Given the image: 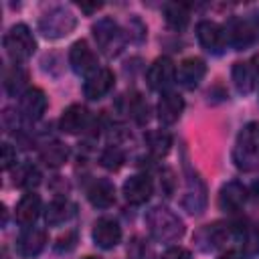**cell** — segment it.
<instances>
[{
    "mask_svg": "<svg viewBox=\"0 0 259 259\" xmlns=\"http://www.w3.org/2000/svg\"><path fill=\"white\" fill-rule=\"evenodd\" d=\"M77 24V18L73 16V12L65 6H55L49 12H45L38 20V30L42 32V36L47 38H63L67 34L73 32Z\"/></svg>",
    "mask_w": 259,
    "mask_h": 259,
    "instance_id": "obj_4",
    "label": "cell"
},
{
    "mask_svg": "<svg viewBox=\"0 0 259 259\" xmlns=\"http://www.w3.org/2000/svg\"><path fill=\"white\" fill-rule=\"evenodd\" d=\"M38 156L49 168H59L69 160V148L65 144H61V142H47L40 148Z\"/></svg>",
    "mask_w": 259,
    "mask_h": 259,
    "instance_id": "obj_25",
    "label": "cell"
},
{
    "mask_svg": "<svg viewBox=\"0 0 259 259\" xmlns=\"http://www.w3.org/2000/svg\"><path fill=\"white\" fill-rule=\"evenodd\" d=\"M4 49H6V55L14 63H20V61H26L32 57V53L36 49V40L26 24H14L4 34Z\"/></svg>",
    "mask_w": 259,
    "mask_h": 259,
    "instance_id": "obj_6",
    "label": "cell"
},
{
    "mask_svg": "<svg viewBox=\"0 0 259 259\" xmlns=\"http://www.w3.org/2000/svg\"><path fill=\"white\" fill-rule=\"evenodd\" d=\"M83 259H99V257H93V255H89V257H83Z\"/></svg>",
    "mask_w": 259,
    "mask_h": 259,
    "instance_id": "obj_42",
    "label": "cell"
},
{
    "mask_svg": "<svg viewBox=\"0 0 259 259\" xmlns=\"http://www.w3.org/2000/svg\"><path fill=\"white\" fill-rule=\"evenodd\" d=\"M245 200H247V188L241 182L231 180V182L223 184V188L219 192V206H221V210L237 212V210L243 208Z\"/></svg>",
    "mask_w": 259,
    "mask_h": 259,
    "instance_id": "obj_16",
    "label": "cell"
},
{
    "mask_svg": "<svg viewBox=\"0 0 259 259\" xmlns=\"http://www.w3.org/2000/svg\"><path fill=\"white\" fill-rule=\"evenodd\" d=\"M146 146L148 150L154 154V156H166L170 152V146H172V136L164 130H152L146 134Z\"/></svg>",
    "mask_w": 259,
    "mask_h": 259,
    "instance_id": "obj_29",
    "label": "cell"
},
{
    "mask_svg": "<svg viewBox=\"0 0 259 259\" xmlns=\"http://www.w3.org/2000/svg\"><path fill=\"white\" fill-rule=\"evenodd\" d=\"M162 259H192V255L184 247H170V249H166V253L162 255Z\"/></svg>",
    "mask_w": 259,
    "mask_h": 259,
    "instance_id": "obj_36",
    "label": "cell"
},
{
    "mask_svg": "<svg viewBox=\"0 0 259 259\" xmlns=\"http://www.w3.org/2000/svg\"><path fill=\"white\" fill-rule=\"evenodd\" d=\"M241 241H243V245H245V253H247V255L259 253V225H255V227H251V229H245Z\"/></svg>",
    "mask_w": 259,
    "mask_h": 259,
    "instance_id": "obj_33",
    "label": "cell"
},
{
    "mask_svg": "<svg viewBox=\"0 0 259 259\" xmlns=\"http://www.w3.org/2000/svg\"><path fill=\"white\" fill-rule=\"evenodd\" d=\"M225 30H227L229 45H233L237 51L247 49L255 40V36H257L251 20H243V18H233Z\"/></svg>",
    "mask_w": 259,
    "mask_h": 259,
    "instance_id": "obj_18",
    "label": "cell"
},
{
    "mask_svg": "<svg viewBox=\"0 0 259 259\" xmlns=\"http://www.w3.org/2000/svg\"><path fill=\"white\" fill-rule=\"evenodd\" d=\"M127 259H154V249L144 237L136 235L127 243Z\"/></svg>",
    "mask_w": 259,
    "mask_h": 259,
    "instance_id": "obj_30",
    "label": "cell"
},
{
    "mask_svg": "<svg viewBox=\"0 0 259 259\" xmlns=\"http://www.w3.org/2000/svg\"><path fill=\"white\" fill-rule=\"evenodd\" d=\"M251 69H253V73H255V77H259V55H255L253 59H251Z\"/></svg>",
    "mask_w": 259,
    "mask_h": 259,
    "instance_id": "obj_39",
    "label": "cell"
},
{
    "mask_svg": "<svg viewBox=\"0 0 259 259\" xmlns=\"http://www.w3.org/2000/svg\"><path fill=\"white\" fill-rule=\"evenodd\" d=\"M233 83L239 93L247 95L255 87V73L249 63H235L233 65Z\"/></svg>",
    "mask_w": 259,
    "mask_h": 259,
    "instance_id": "obj_28",
    "label": "cell"
},
{
    "mask_svg": "<svg viewBox=\"0 0 259 259\" xmlns=\"http://www.w3.org/2000/svg\"><path fill=\"white\" fill-rule=\"evenodd\" d=\"M99 8H101V2H95V4H85V2H81V10H85L87 14H91V12L99 10Z\"/></svg>",
    "mask_w": 259,
    "mask_h": 259,
    "instance_id": "obj_38",
    "label": "cell"
},
{
    "mask_svg": "<svg viewBox=\"0 0 259 259\" xmlns=\"http://www.w3.org/2000/svg\"><path fill=\"white\" fill-rule=\"evenodd\" d=\"M47 245V233L38 227H26L16 239V251L22 257H36Z\"/></svg>",
    "mask_w": 259,
    "mask_h": 259,
    "instance_id": "obj_14",
    "label": "cell"
},
{
    "mask_svg": "<svg viewBox=\"0 0 259 259\" xmlns=\"http://www.w3.org/2000/svg\"><path fill=\"white\" fill-rule=\"evenodd\" d=\"M123 196L130 204H144L152 192H154V184L152 178L148 174H134L123 182Z\"/></svg>",
    "mask_w": 259,
    "mask_h": 259,
    "instance_id": "obj_13",
    "label": "cell"
},
{
    "mask_svg": "<svg viewBox=\"0 0 259 259\" xmlns=\"http://www.w3.org/2000/svg\"><path fill=\"white\" fill-rule=\"evenodd\" d=\"M77 214V206L67 200V198H57L53 202H49L47 210H45V221L47 225L51 227H59V225H65L69 223L73 217Z\"/></svg>",
    "mask_w": 259,
    "mask_h": 259,
    "instance_id": "obj_24",
    "label": "cell"
},
{
    "mask_svg": "<svg viewBox=\"0 0 259 259\" xmlns=\"http://www.w3.org/2000/svg\"><path fill=\"white\" fill-rule=\"evenodd\" d=\"M164 20L172 30H184L190 20L188 8L180 2H168L164 6Z\"/></svg>",
    "mask_w": 259,
    "mask_h": 259,
    "instance_id": "obj_26",
    "label": "cell"
},
{
    "mask_svg": "<svg viewBox=\"0 0 259 259\" xmlns=\"http://www.w3.org/2000/svg\"><path fill=\"white\" fill-rule=\"evenodd\" d=\"M115 85V77L109 69H99L95 71L91 77H87L85 85H83V93L87 99H101L103 95H107Z\"/></svg>",
    "mask_w": 259,
    "mask_h": 259,
    "instance_id": "obj_19",
    "label": "cell"
},
{
    "mask_svg": "<svg viewBox=\"0 0 259 259\" xmlns=\"http://www.w3.org/2000/svg\"><path fill=\"white\" fill-rule=\"evenodd\" d=\"M182 111H184V99H182L178 93L166 91V93L160 97V101H158V109H156L160 123H164V125H172V123H176L178 117L182 115Z\"/></svg>",
    "mask_w": 259,
    "mask_h": 259,
    "instance_id": "obj_20",
    "label": "cell"
},
{
    "mask_svg": "<svg viewBox=\"0 0 259 259\" xmlns=\"http://www.w3.org/2000/svg\"><path fill=\"white\" fill-rule=\"evenodd\" d=\"M14 184L20 188H36L40 184V172L32 162H22L14 170Z\"/></svg>",
    "mask_w": 259,
    "mask_h": 259,
    "instance_id": "obj_27",
    "label": "cell"
},
{
    "mask_svg": "<svg viewBox=\"0 0 259 259\" xmlns=\"http://www.w3.org/2000/svg\"><path fill=\"white\" fill-rule=\"evenodd\" d=\"M123 160H125V156H123V150L119 146H109L99 156L101 166L107 168V170H119L121 164H123Z\"/></svg>",
    "mask_w": 259,
    "mask_h": 259,
    "instance_id": "obj_32",
    "label": "cell"
},
{
    "mask_svg": "<svg viewBox=\"0 0 259 259\" xmlns=\"http://www.w3.org/2000/svg\"><path fill=\"white\" fill-rule=\"evenodd\" d=\"M40 210H42L40 196L34 194V192H26V194L18 200V204H16V212H14L16 223L22 225V227H30V225L38 219Z\"/></svg>",
    "mask_w": 259,
    "mask_h": 259,
    "instance_id": "obj_23",
    "label": "cell"
},
{
    "mask_svg": "<svg viewBox=\"0 0 259 259\" xmlns=\"http://www.w3.org/2000/svg\"><path fill=\"white\" fill-rule=\"evenodd\" d=\"M251 24H253V28H255V34L259 36V12H257V14H255V18L251 20Z\"/></svg>",
    "mask_w": 259,
    "mask_h": 259,
    "instance_id": "obj_41",
    "label": "cell"
},
{
    "mask_svg": "<svg viewBox=\"0 0 259 259\" xmlns=\"http://www.w3.org/2000/svg\"><path fill=\"white\" fill-rule=\"evenodd\" d=\"M2 170H10L12 166H16V150L10 144H2Z\"/></svg>",
    "mask_w": 259,
    "mask_h": 259,
    "instance_id": "obj_35",
    "label": "cell"
},
{
    "mask_svg": "<svg viewBox=\"0 0 259 259\" xmlns=\"http://www.w3.org/2000/svg\"><path fill=\"white\" fill-rule=\"evenodd\" d=\"M182 206L190 212V214H200L206 206V188L204 182L198 178V174L188 172L186 178V190L182 196Z\"/></svg>",
    "mask_w": 259,
    "mask_h": 259,
    "instance_id": "obj_11",
    "label": "cell"
},
{
    "mask_svg": "<svg viewBox=\"0 0 259 259\" xmlns=\"http://www.w3.org/2000/svg\"><path fill=\"white\" fill-rule=\"evenodd\" d=\"M87 198L95 208H107L115 202V186L107 178H95L87 186Z\"/></svg>",
    "mask_w": 259,
    "mask_h": 259,
    "instance_id": "obj_21",
    "label": "cell"
},
{
    "mask_svg": "<svg viewBox=\"0 0 259 259\" xmlns=\"http://www.w3.org/2000/svg\"><path fill=\"white\" fill-rule=\"evenodd\" d=\"M233 160L239 170L251 172L259 168V121L247 123L235 142Z\"/></svg>",
    "mask_w": 259,
    "mask_h": 259,
    "instance_id": "obj_2",
    "label": "cell"
},
{
    "mask_svg": "<svg viewBox=\"0 0 259 259\" xmlns=\"http://www.w3.org/2000/svg\"><path fill=\"white\" fill-rule=\"evenodd\" d=\"M75 243H77V235H75V233H65V235L59 237V241L55 243V251H57V253H67V251L75 249Z\"/></svg>",
    "mask_w": 259,
    "mask_h": 259,
    "instance_id": "obj_34",
    "label": "cell"
},
{
    "mask_svg": "<svg viewBox=\"0 0 259 259\" xmlns=\"http://www.w3.org/2000/svg\"><path fill=\"white\" fill-rule=\"evenodd\" d=\"M4 91L10 97H22L30 87H28V73L20 65H10L4 69Z\"/></svg>",
    "mask_w": 259,
    "mask_h": 259,
    "instance_id": "obj_22",
    "label": "cell"
},
{
    "mask_svg": "<svg viewBox=\"0 0 259 259\" xmlns=\"http://www.w3.org/2000/svg\"><path fill=\"white\" fill-rule=\"evenodd\" d=\"M196 38H198L200 47L212 55H221L229 45L227 30L212 20H200L196 24Z\"/></svg>",
    "mask_w": 259,
    "mask_h": 259,
    "instance_id": "obj_7",
    "label": "cell"
},
{
    "mask_svg": "<svg viewBox=\"0 0 259 259\" xmlns=\"http://www.w3.org/2000/svg\"><path fill=\"white\" fill-rule=\"evenodd\" d=\"M89 119H91L89 109L81 103H73L63 111L59 125L65 134H81L89 125Z\"/></svg>",
    "mask_w": 259,
    "mask_h": 259,
    "instance_id": "obj_17",
    "label": "cell"
},
{
    "mask_svg": "<svg viewBox=\"0 0 259 259\" xmlns=\"http://www.w3.org/2000/svg\"><path fill=\"white\" fill-rule=\"evenodd\" d=\"M47 109V95L38 87H30L20 99H18V115L26 121H36L42 117Z\"/></svg>",
    "mask_w": 259,
    "mask_h": 259,
    "instance_id": "obj_10",
    "label": "cell"
},
{
    "mask_svg": "<svg viewBox=\"0 0 259 259\" xmlns=\"http://www.w3.org/2000/svg\"><path fill=\"white\" fill-rule=\"evenodd\" d=\"M91 32L97 49L105 57H117L125 47V32L113 18H99L93 24Z\"/></svg>",
    "mask_w": 259,
    "mask_h": 259,
    "instance_id": "obj_3",
    "label": "cell"
},
{
    "mask_svg": "<svg viewBox=\"0 0 259 259\" xmlns=\"http://www.w3.org/2000/svg\"><path fill=\"white\" fill-rule=\"evenodd\" d=\"M146 227L158 243H174L184 235L182 219L166 206H152L146 212Z\"/></svg>",
    "mask_w": 259,
    "mask_h": 259,
    "instance_id": "obj_1",
    "label": "cell"
},
{
    "mask_svg": "<svg viewBox=\"0 0 259 259\" xmlns=\"http://www.w3.org/2000/svg\"><path fill=\"white\" fill-rule=\"evenodd\" d=\"M130 113L136 119L138 125H146L150 121V105L142 95H132L130 97Z\"/></svg>",
    "mask_w": 259,
    "mask_h": 259,
    "instance_id": "obj_31",
    "label": "cell"
},
{
    "mask_svg": "<svg viewBox=\"0 0 259 259\" xmlns=\"http://www.w3.org/2000/svg\"><path fill=\"white\" fill-rule=\"evenodd\" d=\"M162 176H164V178H160L162 190H164V194H166V196H170V194H172V190H174V172H172V170H164V172H162Z\"/></svg>",
    "mask_w": 259,
    "mask_h": 259,
    "instance_id": "obj_37",
    "label": "cell"
},
{
    "mask_svg": "<svg viewBox=\"0 0 259 259\" xmlns=\"http://www.w3.org/2000/svg\"><path fill=\"white\" fill-rule=\"evenodd\" d=\"M69 65L77 75H83V77H91L95 71H99L97 55L89 47V42L83 38L73 42V47L69 51Z\"/></svg>",
    "mask_w": 259,
    "mask_h": 259,
    "instance_id": "obj_8",
    "label": "cell"
},
{
    "mask_svg": "<svg viewBox=\"0 0 259 259\" xmlns=\"http://www.w3.org/2000/svg\"><path fill=\"white\" fill-rule=\"evenodd\" d=\"M93 241L101 249H113L121 241V227L111 217H101L93 225Z\"/></svg>",
    "mask_w": 259,
    "mask_h": 259,
    "instance_id": "obj_12",
    "label": "cell"
},
{
    "mask_svg": "<svg viewBox=\"0 0 259 259\" xmlns=\"http://www.w3.org/2000/svg\"><path fill=\"white\" fill-rule=\"evenodd\" d=\"M219 259H241V255H239L237 251H227V253H223Z\"/></svg>",
    "mask_w": 259,
    "mask_h": 259,
    "instance_id": "obj_40",
    "label": "cell"
},
{
    "mask_svg": "<svg viewBox=\"0 0 259 259\" xmlns=\"http://www.w3.org/2000/svg\"><path fill=\"white\" fill-rule=\"evenodd\" d=\"M148 85L154 91H168L176 81V67L170 57H158L148 69Z\"/></svg>",
    "mask_w": 259,
    "mask_h": 259,
    "instance_id": "obj_9",
    "label": "cell"
},
{
    "mask_svg": "<svg viewBox=\"0 0 259 259\" xmlns=\"http://www.w3.org/2000/svg\"><path fill=\"white\" fill-rule=\"evenodd\" d=\"M245 229L237 227V225H225V223H212V225H204L202 229L196 231L194 235V243L200 251H212L223 247L231 237H239L243 239Z\"/></svg>",
    "mask_w": 259,
    "mask_h": 259,
    "instance_id": "obj_5",
    "label": "cell"
},
{
    "mask_svg": "<svg viewBox=\"0 0 259 259\" xmlns=\"http://www.w3.org/2000/svg\"><path fill=\"white\" fill-rule=\"evenodd\" d=\"M204 73H206L204 61L198 59V57H188V59H184V61L180 63V67L176 69V79H178V83H180L182 87L194 89V87L202 81Z\"/></svg>",
    "mask_w": 259,
    "mask_h": 259,
    "instance_id": "obj_15",
    "label": "cell"
}]
</instances>
